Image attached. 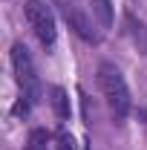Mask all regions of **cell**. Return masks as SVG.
Instances as JSON below:
<instances>
[{"label": "cell", "mask_w": 147, "mask_h": 150, "mask_svg": "<svg viewBox=\"0 0 147 150\" xmlns=\"http://www.w3.org/2000/svg\"><path fill=\"white\" fill-rule=\"evenodd\" d=\"M12 69H15V81L18 87L23 90V98H29L35 104L40 98V81H37V69H35V61L29 55V49L23 43H15L12 46Z\"/></svg>", "instance_id": "cell-2"}, {"label": "cell", "mask_w": 147, "mask_h": 150, "mask_svg": "<svg viewBox=\"0 0 147 150\" xmlns=\"http://www.w3.org/2000/svg\"><path fill=\"white\" fill-rule=\"evenodd\" d=\"M58 6V12L64 15V20L69 23V29H72L75 35L81 38V40H87V43H101V35L95 32V23L90 20V15L84 12V6L78 3V0H52Z\"/></svg>", "instance_id": "cell-4"}, {"label": "cell", "mask_w": 147, "mask_h": 150, "mask_svg": "<svg viewBox=\"0 0 147 150\" xmlns=\"http://www.w3.org/2000/svg\"><path fill=\"white\" fill-rule=\"evenodd\" d=\"M23 150H49V133L35 127V130L29 133V139H26V147Z\"/></svg>", "instance_id": "cell-8"}, {"label": "cell", "mask_w": 147, "mask_h": 150, "mask_svg": "<svg viewBox=\"0 0 147 150\" xmlns=\"http://www.w3.org/2000/svg\"><path fill=\"white\" fill-rule=\"evenodd\" d=\"M124 32L133 40V46L141 55H147V26H144V20H139L130 9H124Z\"/></svg>", "instance_id": "cell-5"}, {"label": "cell", "mask_w": 147, "mask_h": 150, "mask_svg": "<svg viewBox=\"0 0 147 150\" xmlns=\"http://www.w3.org/2000/svg\"><path fill=\"white\" fill-rule=\"evenodd\" d=\"M49 104H52V110H55V115L61 121L69 118V98L61 87H49Z\"/></svg>", "instance_id": "cell-6"}, {"label": "cell", "mask_w": 147, "mask_h": 150, "mask_svg": "<svg viewBox=\"0 0 147 150\" xmlns=\"http://www.w3.org/2000/svg\"><path fill=\"white\" fill-rule=\"evenodd\" d=\"M98 90H101V95H104V101H107V107H110L112 118L121 124V121L130 115L133 101H130L127 81H124V75H121V69H118L115 64H110V61H101V64H98Z\"/></svg>", "instance_id": "cell-1"}, {"label": "cell", "mask_w": 147, "mask_h": 150, "mask_svg": "<svg viewBox=\"0 0 147 150\" xmlns=\"http://www.w3.org/2000/svg\"><path fill=\"white\" fill-rule=\"evenodd\" d=\"M55 150H78L75 147V139L69 136L66 130H61L58 133V144H55Z\"/></svg>", "instance_id": "cell-9"}, {"label": "cell", "mask_w": 147, "mask_h": 150, "mask_svg": "<svg viewBox=\"0 0 147 150\" xmlns=\"http://www.w3.org/2000/svg\"><path fill=\"white\" fill-rule=\"evenodd\" d=\"M23 15L29 20V29L35 32V38L49 49L58 38V29H55V15L52 9L43 3V0H26L23 3Z\"/></svg>", "instance_id": "cell-3"}, {"label": "cell", "mask_w": 147, "mask_h": 150, "mask_svg": "<svg viewBox=\"0 0 147 150\" xmlns=\"http://www.w3.org/2000/svg\"><path fill=\"white\" fill-rule=\"evenodd\" d=\"M92 6V15L98 18V23H101V29H110L112 26V6L110 0H90Z\"/></svg>", "instance_id": "cell-7"}]
</instances>
